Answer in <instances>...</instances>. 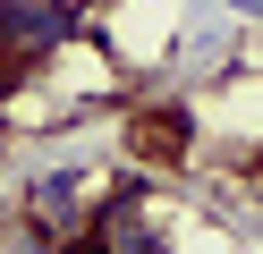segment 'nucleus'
Masks as SVG:
<instances>
[{
    "label": "nucleus",
    "instance_id": "f257e3e1",
    "mask_svg": "<svg viewBox=\"0 0 263 254\" xmlns=\"http://www.w3.org/2000/svg\"><path fill=\"white\" fill-rule=\"evenodd\" d=\"M77 254H170V229L153 212V169H127L119 186H102Z\"/></svg>",
    "mask_w": 263,
    "mask_h": 254
},
{
    "label": "nucleus",
    "instance_id": "f03ea898",
    "mask_svg": "<svg viewBox=\"0 0 263 254\" xmlns=\"http://www.w3.org/2000/svg\"><path fill=\"white\" fill-rule=\"evenodd\" d=\"M93 203H102L93 169H85V161H51V169H26V203H17V212L43 220V229H60V237L77 246L85 220H93Z\"/></svg>",
    "mask_w": 263,
    "mask_h": 254
},
{
    "label": "nucleus",
    "instance_id": "7ed1b4c3",
    "mask_svg": "<svg viewBox=\"0 0 263 254\" xmlns=\"http://www.w3.org/2000/svg\"><path fill=\"white\" fill-rule=\"evenodd\" d=\"M127 135H136V169H178V152L195 135V110L187 102H136L127 110Z\"/></svg>",
    "mask_w": 263,
    "mask_h": 254
},
{
    "label": "nucleus",
    "instance_id": "20e7f679",
    "mask_svg": "<svg viewBox=\"0 0 263 254\" xmlns=\"http://www.w3.org/2000/svg\"><path fill=\"white\" fill-rule=\"evenodd\" d=\"M0 254H77L68 246V237H60V229H43V220H9V229H0Z\"/></svg>",
    "mask_w": 263,
    "mask_h": 254
}]
</instances>
